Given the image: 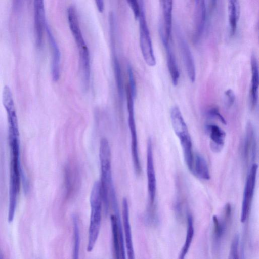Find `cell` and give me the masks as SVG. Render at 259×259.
Wrapping results in <instances>:
<instances>
[{
	"label": "cell",
	"instance_id": "obj_1",
	"mask_svg": "<svg viewBox=\"0 0 259 259\" xmlns=\"http://www.w3.org/2000/svg\"><path fill=\"white\" fill-rule=\"evenodd\" d=\"M91 216L87 250L91 252L98 239L101 224L102 197L100 182H95L90 195Z\"/></svg>",
	"mask_w": 259,
	"mask_h": 259
},
{
	"label": "cell",
	"instance_id": "obj_2",
	"mask_svg": "<svg viewBox=\"0 0 259 259\" xmlns=\"http://www.w3.org/2000/svg\"><path fill=\"white\" fill-rule=\"evenodd\" d=\"M99 159L101 166V189L105 211L107 212L109 206V192L114 187L111 170V154L108 141L106 138L100 140Z\"/></svg>",
	"mask_w": 259,
	"mask_h": 259
},
{
	"label": "cell",
	"instance_id": "obj_3",
	"mask_svg": "<svg viewBox=\"0 0 259 259\" xmlns=\"http://www.w3.org/2000/svg\"><path fill=\"white\" fill-rule=\"evenodd\" d=\"M10 180L8 219L9 222H11L14 217L17 197L20 187V147H10Z\"/></svg>",
	"mask_w": 259,
	"mask_h": 259
},
{
	"label": "cell",
	"instance_id": "obj_4",
	"mask_svg": "<svg viewBox=\"0 0 259 259\" xmlns=\"http://www.w3.org/2000/svg\"><path fill=\"white\" fill-rule=\"evenodd\" d=\"M140 5L139 36L141 52L146 63L149 66H154L156 64L150 32L146 20L143 0H139Z\"/></svg>",
	"mask_w": 259,
	"mask_h": 259
},
{
	"label": "cell",
	"instance_id": "obj_5",
	"mask_svg": "<svg viewBox=\"0 0 259 259\" xmlns=\"http://www.w3.org/2000/svg\"><path fill=\"white\" fill-rule=\"evenodd\" d=\"M126 94L128 113V122L131 136V152L133 165L135 173L139 175L141 173L142 168L139 156L138 138L134 115L135 97L131 93L127 87H126Z\"/></svg>",
	"mask_w": 259,
	"mask_h": 259
},
{
	"label": "cell",
	"instance_id": "obj_6",
	"mask_svg": "<svg viewBox=\"0 0 259 259\" xmlns=\"http://www.w3.org/2000/svg\"><path fill=\"white\" fill-rule=\"evenodd\" d=\"M257 169L258 165L256 163L252 164L247 177L241 205L240 221L242 223L246 221L249 212L254 192Z\"/></svg>",
	"mask_w": 259,
	"mask_h": 259
},
{
	"label": "cell",
	"instance_id": "obj_7",
	"mask_svg": "<svg viewBox=\"0 0 259 259\" xmlns=\"http://www.w3.org/2000/svg\"><path fill=\"white\" fill-rule=\"evenodd\" d=\"M147 176L150 209H153L156 192V179L154 166L152 143L150 138L147 144Z\"/></svg>",
	"mask_w": 259,
	"mask_h": 259
},
{
	"label": "cell",
	"instance_id": "obj_8",
	"mask_svg": "<svg viewBox=\"0 0 259 259\" xmlns=\"http://www.w3.org/2000/svg\"><path fill=\"white\" fill-rule=\"evenodd\" d=\"M67 19L69 28L77 45L79 53L89 51L79 26L76 10L73 6H70L67 9Z\"/></svg>",
	"mask_w": 259,
	"mask_h": 259
},
{
	"label": "cell",
	"instance_id": "obj_9",
	"mask_svg": "<svg viewBox=\"0 0 259 259\" xmlns=\"http://www.w3.org/2000/svg\"><path fill=\"white\" fill-rule=\"evenodd\" d=\"M232 212L229 209L224 210L223 220H220L217 215H213V247L215 250H218L220 246L221 241L223 238L230 222Z\"/></svg>",
	"mask_w": 259,
	"mask_h": 259
},
{
	"label": "cell",
	"instance_id": "obj_10",
	"mask_svg": "<svg viewBox=\"0 0 259 259\" xmlns=\"http://www.w3.org/2000/svg\"><path fill=\"white\" fill-rule=\"evenodd\" d=\"M112 234L113 252L114 257L125 258L126 251L123 232L120 231L116 217L114 214L110 216Z\"/></svg>",
	"mask_w": 259,
	"mask_h": 259
},
{
	"label": "cell",
	"instance_id": "obj_11",
	"mask_svg": "<svg viewBox=\"0 0 259 259\" xmlns=\"http://www.w3.org/2000/svg\"><path fill=\"white\" fill-rule=\"evenodd\" d=\"M177 37L187 75L189 80L193 83L195 82L196 79V69L192 54L188 44L180 33L177 34Z\"/></svg>",
	"mask_w": 259,
	"mask_h": 259
},
{
	"label": "cell",
	"instance_id": "obj_12",
	"mask_svg": "<svg viewBox=\"0 0 259 259\" xmlns=\"http://www.w3.org/2000/svg\"><path fill=\"white\" fill-rule=\"evenodd\" d=\"M243 144L242 155L244 160L253 159L256 153L257 143L254 128L251 122L246 123Z\"/></svg>",
	"mask_w": 259,
	"mask_h": 259
},
{
	"label": "cell",
	"instance_id": "obj_13",
	"mask_svg": "<svg viewBox=\"0 0 259 259\" xmlns=\"http://www.w3.org/2000/svg\"><path fill=\"white\" fill-rule=\"evenodd\" d=\"M122 221L127 257L129 259H133L135 258V254L130 222L128 204L125 197L123 198L122 200Z\"/></svg>",
	"mask_w": 259,
	"mask_h": 259
},
{
	"label": "cell",
	"instance_id": "obj_14",
	"mask_svg": "<svg viewBox=\"0 0 259 259\" xmlns=\"http://www.w3.org/2000/svg\"><path fill=\"white\" fill-rule=\"evenodd\" d=\"M47 32L52 53L51 74L54 81H57L60 78L61 54L56 41L49 27L46 25Z\"/></svg>",
	"mask_w": 259,
	"mask_h": 259
},
{
	"label": "cell",
	"instance_id": "obj_15",
	"mask_svg": "<svg viewBox=\"0 0 259 259\" xmlns=\"http://www.w3.org/2000/svg\"><path fill=\"white\" fill-rule=\"evenodd\" d=\"M250 65L251 69V80L249 91V104L250 108L253 109L257 105L259 86L258 61L254 54L251 55Z\"/></svg>",
	"mask_w": 259,
	"mask_h": 259
},
{
	"label": "cell",
	"instance_id": "obj_16",
	"mask_svg": "<svg viewBox=\"0 0 259 259\" xmlns=\"http://www.w3.org/2000/svg\"><path fill=\"white\" fill-rule=\"evenodd\" d=\"M205 131L210 142V146L214 152H219L223 149L225 141V131L217 125L208 124L205 126Z\"/></svg>",
	"mask_w": 259,
	"mask_h": 259
},
{
	"label": "cell",
	"instance_id": "obj_17",
	"mask_svg": "<svg viewBox=\"0 0 259 259\" xmlns=\"http://www.w3.org/2000/svg\"><path fill=\"white\" fill-rule=\"evenodd\" d=\"M170 120L174 131L179 139L190 136L182 113L177 106L171 108Z\"/></svg>",
	"mask_w": 259,
	"mask_h": 259
},
{
	"label": "cell",
	"instance_id": "obj_18",
	"mask_svg": "<svg viewBox=\"0 0 259 259\" xmlns=\"http://www.w3.org/2000/svg\"><path fill=\"white\" fill-rule=\"evenodd\" d=\"M206 18V8L205 0H195L194 14V38L197 40L204 29Z\"/></svg>",
	"mask_w": 259,
	"mask_h": 259
},
{
	"label": "cell",
	"instance_id": "obj_19",
	"mask_svg": "<svg viewBox=\"0 0 259 259\" xmlns=\"http://www.w3.org/2000/svg\"><path fill=\"white\" fill-rule=\"evenodd\" d=\"M159 1L163 17V24L161 26L165 36L167 38L169 39L172 26L173 0H159Z\"/></svg>",
	"mask_w": 259,
	"mask_h": 259
},
{
	"label": "cell",
	"instance_id": "obj_20",
	"mask_svg": "<svg viewBox=\"0 0 259 259\" xmlns=\"http://www.w3.org/2000/svg\"><path fill=\"white\" fill-rule=\"evenodd\" d=\"M191 172L202 180H208L210 179L207 163L202 155L197 154L194 156Z\"/></svg>",
	"mask_w": 259,
	"mask_h": 259
},
{
	"label": "cell",
	"instance_id": "obj_21",
	"mask_svg": "<svg viewBox=\"0 0 259 259\" xmlns=\"http://www.w3.org/2000/svg\"><path fill=\"white\" fill-rule=\"evenodd\" d=\"M164 47L166 52L168 70L171 77L172 83L174 85L176 86L178 84L180 78V72L176 59L170 44L164 46Z\"/></svg>",
	"mask_w": 259,
	"mask_h": 259
},
{
	"label": "cell",
	"instance_id": "obj_22",
	"mask_svg": "<svg viewBox=\"0 0 259 259\" xmlns=\"http://www.w3.org/2000/svg\"><path fill=\"white\" fill-rule=\"evenodd\" d=\"M229 33L233 36L237 29L239 18V7L238 0H229L228 5Z\"/></svg>",
	"mask_w": 259,
	"mask_h": 259
},
{
	"label": "cell",
	"instance_id": "obj_23",
	"mask_svg": "<svg viewBox=\"0 0 259 259\" xmlns=\"http://www.w3.org/2000/svg\"><path fill=\"white\" fill-rule=\"evenodd\" d=\"M112 62L115 79L119 98L122 100L123 97V81L120 63L115 53V48H112Z\"/></svg>",
	"mask_w": 259,
	"mask_h": 259
},
{
	"label": "cell",
	"instance_id": "obj_24",
	"mask_svg": "<svg viewBox=\"0 0 259 259\" xmlns=\"http://www.w3.org/2000/svg\"><path fill=\"white\" fill-rule=\"evenodd\" d=\"M187 222L188 227L184 245L183 246L179 254V258L180 259L184 258L187 254L194 234L193 217L190 214H189L187 217Z\"/></svg>",
	"mask_w": 259,
	"mask_h": 259
},
{
	"label": "cell",
	"instance_id": "obj_25",
	"mask_svg": "<svg viewBox=\"0 0 259 259\" xmlns=\"http://www.w3.org/2000/svg\"><path fill=\"white\" fill-rule=\"evenodd\" d=\"M73 224V258L77 259L79 257L80 244V234L79 225V221L77 215L73 214L72 216Z\"/></svg>",
	"mask_w": 259,
	"mask_h": 259
},
{
	"label": "cell",
	"instance_id": "obj_26",
	"mask_svg": "<svg viewBox=\"0 0 259 259\" xmlns=\"http://www.w3.org/2000/svg\"><path fill=\"white\" fill-rule=\"evenodd\" d=\"M239 242V236L236 235L231 243L229 252V258L235 259L238 258V246Z\"/></svg>",
	"mask_w": 259,
	"mask_h": 259
},
{
	"label": "cell",
	"instance_id": "obj_27",
	"mask_svg": "<svg viewBox=\"0 0 259 259\" xmlns=\"http://www.w3.org/2000/svg\"><path fill=\"white\" fill-rule=\"evenodd\" d=\"M127 73L128 76V84L127 85L130 92L135 97L136 95V85L134 73L131 65H127Z\"/></svg>",
	"mask_w": 259,
	"mask_h": 259
},
{
	"label": "cell",
	"instance_id": "obj_28",
	"mask_svg": "<svg viewBox=\"0 0 259 259\" xmlns=\"http://www.w3.org/2000/svg\"><path fill=\"white\" fill-rule=\"evenodd\" d=\"M225 104L227 108H231L235 102V95L234 91L229 89L224 92Z\"/></svg>",
	"mask_w": 259,
	"mask_h": 259
},
{
	"label": "cell",
	"instance_id": "obj_29",
	"mask_svg": "<svg viewBox=\"0 0 259 259\" xmlns=\"http://www.w3.org/2000/svg\"><path fill=\"white\" fill-rule=\"evenodd\" d=\"M207 115L209 117L217 120L224 125L226 124L225 119L220 113L217 108L213 107L209 109L207 112Z\"/></svg>",
	"mask_w": 259,
	"mask_h": 259
},
{
	"label": "cell",
	"instance_id": "obj_30",
	"mask_svg": "<svg viewBox=\"0 0 259 259\" xmlns=\"http://www.w3.org/2000/svg\"><path fill=\"white\" fill-rule=\"evenodd\" d=\"M132 10L134 17L138 19L140 14V8L139 0H126Z\"/></svg>",
	"mask_w": 259,
	"mask_h": 259
},
{
	"label": "cell",
	"instance_id": "obj_31",
	"mask_svg": "<svg viewBox=\"0 0 259 259\" xmlns=\"http://www.w3.org/2000/svg\"><path fill=\"white\" fill-rule=\"evenodd\" d=\"M98 10L102 12L104 10V0H95Z\"/></svg>",
	"mask_w": 259,
	"mask_h": 259
},
{
	"label": "cell",
	"instance_id": "obj_32",
	"mask_svg": "<svg viewBox=\"0 0 259 259\" xmlns=\"http://www.w3.org/2000/svg\"><path fill=\"white\" fill-rule=\"evenodd\" d=\"M211 4L213 6H214L217 3V0H211Z\"/></svg>",
	"mask_w": 259,
	"mask_h": 259
}]
</instances>
